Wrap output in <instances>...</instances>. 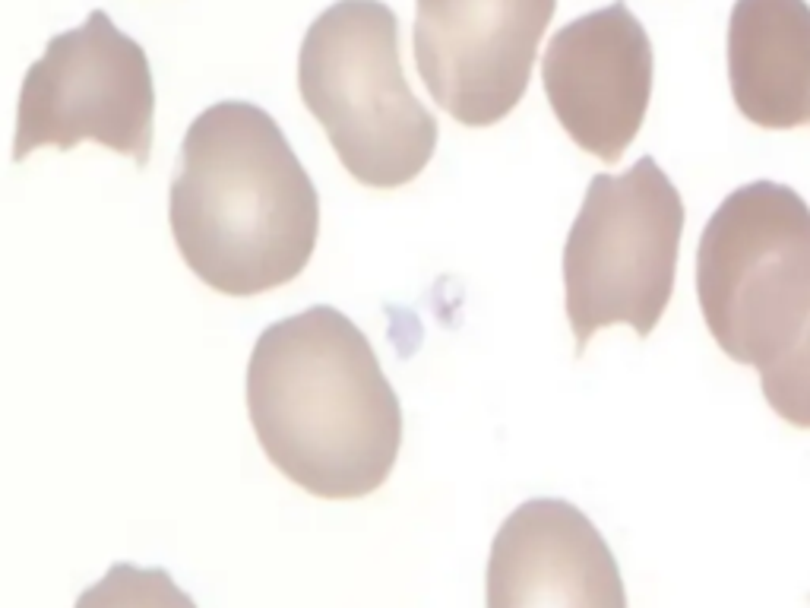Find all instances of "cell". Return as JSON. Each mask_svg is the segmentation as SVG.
Segmentation results:
<instances>
[{"mask_svg":"<svg viewBox=\"0 0 810 608\" xmlns=\"http://www.w3.org/2000/svg\"><path fill=\"white\" fill-rule=\"evenodd\" d=\"M247 415L288 482L330 501L390 479L402 406L352 317L314 304L260 333L247 361Z\"/></svg>","mask_w":810,"mask_h":608,"instance_id":"6da1fadb","label":"cell"},{"mask_svg":"<svg viewBox=\"0 0 810 608\" xmlns=\"http://www.w3.org/2000/svg\"><path fill=\"white\" fill-rule=\"evenodd\" d=\"M168 222L197 279L247 298L304 273L320 235V197L273 114L228 99L187 127Z\"/></svg>","mask_w":810,"mask_h":608,"instance_id":"7a4b0ae2","label":"cell"},{"mask_svg":"<svg viewBox=\"0 0 810 608\" xmlns=\"http://www.w3.org/2000/svg\"><path fill=\"white\" fill-rule=\"evenodd\" d=\"M298 92L358 184L402 187L428 168L437 118L402 73L399 19L383 0H336L304 32Z\"/></svg>","mask_w":810,"mask_h":608,"instance_id":"3957f363","label":"cell"},{"mask_svg":"<svg viewBox=\"0 0 810 608\" xmlns=\"http://www.w3.org/2000/svg\"><path fill=\"white\" fill-rule=\"evenodd\" d=\"M697 298L719 349L763 371L810 320V206L788 184L754 181L722 200L697 247Z\"/></svg>","mask_w":810,"mask_h":608,"instance_id":"277c9868","label":"cell"},{"mask_svg":"<svg viewBox=\"0 0 810 608\" xmlns=\"http://www.w3.org/2000/svg\"><path fill=\"white\" fill-rule=\"evenodd\" d=\"M684 235V200L659 162L643 156L624 175H595L564 247L567 317L576 352L630 323L646 339L671 301Z\"/></svg>","mask_w":810,"mask_h":608,"instance_id":"5b68a950","label":"cell"},{"mask_svg":"<svg viewBox=\"0 0 810 608\" xmlns=\"http://www.w3.org/2000/svg\"><path fill=\"white\" fill-rule=\"evenodd\" d=\"M156 86L140 42L92 10L83 26L54 35L26 70L16 102L13 159L38 146L73 149L95 140L137 165L149 162Z\"/></svg>","mask_w":810,"mask_h":608,"instance_id":"8992f818","label":"cell"},{"mask_svg":"<svg viewBox=\"0 0 810 608\" xmlns=\"http://www.w3.org/2000/svg\"><path fill=\"white\" fill-rule=\"evenodd\" d=\"M415 4V64L431 99L466 127L504 121L529 89L557 0Z\"/></svg>","mask_w":810,"mask_h":608,"instance_id":"52a82bcc","label":"cell"},{"mask_svg":"<svg viewBox=\"0 0 810 608\" xmlns=\"http://www.w3.org/2000/svg\"><path fill=\"white\" fill-rule=\"evenodd\" d=\"M542 83L554 118L589 156L614 165L643 127L652 95V42L624 0L551 35Z\"/></svg>","mask_w":810,"mask_h":608,"instance_id":"ba28073f","label":"cell"},{"mask_svg":"<svg viewBox=\"0 0 810 608\" xmlns=\"http://www.w3.org/2000/svg\"><path fill=\"white\" fill-rule=\"evenodd\" d=\"M488 608H627L605 536L561 498L519 504L488 558Z\"/></svg>","mask_w":810,"mask_h":608,"instance_id":"9c48e42d","label":"cell"},{"mask_svg":"<svg viewBox=\"0 0 810 608\" xmlns=\"http://www.w3.org/2000/svg\"><path fill=\"white\" fill-rule=\"evenodd\" d=\"M728 80L738 111L766 130L810 124V4L735 0Z\"/></svg>","mask_w":810,"mask_h":608,"instance_id":"30bf717a","label":"cell"},{"mask_svg":"<svg viewBox=\"0 0 810 608\" xmlns=\"http://www.w3.org/2000/svg\"><path fill=\"white\" fill-rule=\"evenodd\" d=\"M73 608H197L162 567H137L118 561L76 596Z\"/></svg>","mask_w":810,"mask_h":608,"instance_id":"8fae6325","label":"cell"},{"mask_svg":"<svg viewBox=\"0 0 810 608\" xmlns=\"http://www.w3.org/2000/svg\"><path fill=\"white\" fill-rule=\"evenodd\" d=\"M760 384L766 403L779 418L810 431V320L795 346L760 371Z\"/></svg>","mask_w":810,"mask_h":608,"instance_id":"7c38bea8","label":"cell"}]
</instances>
